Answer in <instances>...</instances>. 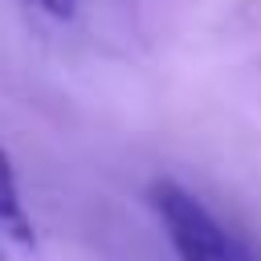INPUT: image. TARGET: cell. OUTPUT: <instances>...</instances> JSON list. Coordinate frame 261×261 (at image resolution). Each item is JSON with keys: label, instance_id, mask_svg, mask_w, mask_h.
I'll return each mask as SVG.
<instances>
[{"label": "cell", "instance_id": "3", "mask_svg": "<svg viewBox=\"0 0 261 261\" xmlns=\"http://www.w3.org/2000/svg\"><path fill=\"white\" fill-rule=\"evenodd\" d=\"M33 8H41L45 16H53V20H69L73 12H77V0H29Z\"/></svg>", "mask_w": 261, "mask_h": 261}, {"label": "cell", "instance_id": "2", "mask_svg": "<svg viewBox=\"0 0 261 261\" xmlns=\"http://www.w3.org/2000/svg\"><path fill=\"white\" fill-rule=\"evenodd\" d=\"M33 249H37V228L20 200L16 171H12L8 155L0 151V261H20Z\"/></svg>", "mask_w": 261, "mask_h": 261}, {"label": "cell", "instance_id": "1", "mask_svg": "<svg viewBox=\"0 0 261 261\" xmlns=\"http://www.w3.org/2000/svg\"><path fill=\"white\" fill-rule=\"evenodd\" d=\"M179 261H257V253L212 216V208L175 179H155L147 192Z\"/></svg>", "mask_w": 261, "mask_h": 261}]
</instances>
